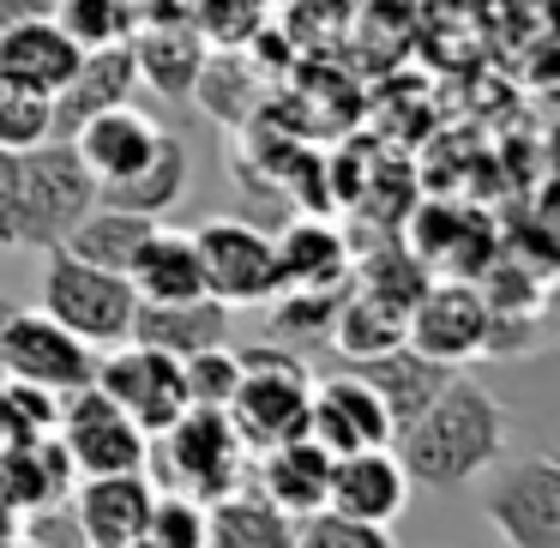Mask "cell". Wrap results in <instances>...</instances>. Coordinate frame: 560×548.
<instances>
[{"label":"cell","instance_id":"1","mask_svg":"<svg viewBox=\"0 0 560 548\" xmlns=\"http://www.w3.org/2000/svg\"><path fill=\"white\" fill-rule=\"evenodd\" d=\"M410 488H434V494H452V488L476 482L482 470H494L512 452V416L482 380L458 374L446 380L434 404L392 440Z\"/></svg>","mask_w":560,"mask_h":548},{"label":"cell","instance_id":"2","mask_svg":"<svg viewBox=\"0 0 560 548\" xmlns=\"http://www.w3.org/2000/svg\"><path fill=\"white\" fill-rule=\"evenodd\" d=\"M247 458H254V452L242 446L230 410H199V404H187L163 434H151V452H145V464H158L163 488L194 494V500H206V506L247 482Z\"/></svg>","mask_w":560,"mask_h":548},{"label":"cell","instance_id":"3","mask_svg":"<svg viewBox=\"0 0 560 548\" xmlns=\"http://www.w3.org/2000/svg\"><path fill=\"white\" fill-rule=\"evenodd\" d=\"M242 355V386L230 398V422L242 434L247 452L278 446V440L307 434V398H314V374L302 368V355L283 343H247Z\"/></svg>","mask_w":560,"mask_h":548},{"label":"cell","instance_id":"4","mask_svg":"<svg viewBox=\"0 0 560 548\" xmlns=\"http://www.w3.org/2000/svg\"><path fill=\"white\" fill-rule=\"evenodd\" d=\"M49 254V271H43V314L61 319L73 338H85L91 350H109V343H127L139 314V295L121 271H103L73 259L67 247H43Z\"/></svg>","mask_w":560,"mask_h":548},{"label":"cell","instance_id":"5","mask_svg":"<svg viewBox=\"0 0 560 548\" xmlns=\"http://www.w3.org/2000/svg\"><path fill=\"white\" fill-rule=\"evenodd\" d=\"M19 182H25L19 247H61L67 230L97 206V175L79 163L73 139H37L31 151H19Z\"/></svg>","mask_w":560,"mask_h":548},{"label":"cell","instance_id":"6","mask_svg":"<svg viewBox=\"0 0 560 548\" xmlns=\"http://www.w3.org/2000/svg\"><path fill=\"white\" fill-rule=\"evenodd\" d=\"M482 518L506 548H560V464L500 458L482 470Z\"/></svg>","mask_w":560,"mask_h":548},{"label":"cell","instance_id":"7","mask_svg":"<svg viewBox=\"0 0 560 548\" xmlns=\"http://www.w3.org/2000/svg\"><path fill=\"white\" fill-rule=\"evenodd\" d=\"M199 247V271H206V295L235 307H266L271 295H283V266H278V247H271L266 230L242 218H211L194 230Z\"/></svg>","mask_w":560,"mask_h":548},{"label":"cell","instance_id":"8","mask_svg":"<svg viewBox=\"0 0 560 548\" xmlns=\"http://www.w3.org/2000/svg\"><path fill=\"white\" fill-rule=\"evenodd\" d=\"M55 440H61L73 476H109V470H145L151 434L97 386H79L55 410Z\"/></svg>","mask_w":560,"mask_h":548},{"label":"cell","instance_id":"9","mask_svg":"<svg viewBox=\"0 0 560 548\" xmlns=\"http://www.w3.org/2000/svg\"><path fill=\"white\" fill-rule=\"evenodd\" d=\"M0 374L67 398V392L91 386L97 350L85 338H73L61 319H49L43 307H13V314L0 319Z\"/></svg>","mask_w":560,"mask_h":548},{"label":"cell","instance_id":"10","mask_svg":"<svg viewBox=\"0 0 560 548\" xmlns=\"http://www.w3.org/2000/svg\"><path fill=\"white\" fill-rule=\"evenodd\" d=\"M91 386L109 392L115 404H121L127 416H133L145 434H163V428L175 422V416L187 410V374L175 355L151 350V343H109V350H97V374H91Z\"/></svg>","mask_w":560,"mask_h":548},{"label":"cell","instance_id":"11","mask_svg":"<svg viewBox=\"0 0 560 548\" xmlns=\"http://www.w3.org/2000/svg\"><path fill=\"white\" fill-rule=\"evenodd\" d=\"M488 338V302L476 290V278H428V290L410 302V319H404V343L434 362H476Z\"/></svg>","mask_w":560,"mask_h":548},{"label":"cell","instance_id":"12","mask_svg":"<svg viewBox=\"0 0 560 548\" xmlns=\"http://www.w3.org/2000/svg\"><path fill=\"white\" fill-rule=\"evenodd\" d=\"M307 440H319L331 458L362 452V446H392V416H386V404L374 398V386H368L355 368H343V374L314 380V398H307Z\"/></svg>","mask_w":560,"mask_h":548},{"label":"cell","instance_id":"13","mask_svg":"<svg viewBox=\"0 0 560 548\" xmlns=\"http://www.w3.org/2000/svg\"><path fill=\"white\" fill-rule=\"evenodd\" d=\"M151 500H158V482L151 470H109V476H79L67 488V506H73L79 530H85L91 548H121L133 536H145Z\"/></svg>","mask_w":560,"mask_h":548},{"label":"cell","instance_id":"14","mask_svg":"<svg viewBox=\"0 0 560 548\" xmlns=\"http://www.w3.org/2000/svg\"><path fill=\"white\" fill-rule=\"evenodd\" d=\"M326 506L343 518H368V524H398V512L410 506V476H404L392 446H362L331 458V482H326Z\"/></svg>","mask_w":560,"mask_h":548},{"label":"cell","instance_id":"15","mask_svg":"<svg viewBox=\"0 0 560 548\" xmlns=\"http://www.w3.org/2000/svg\"><path fill=\"white\" fill-rule=\"evenodd\" d=\"M133 49L127 43H103V49H85L61 91L49 97V139H73L91 115L115 109V103H133Z\"/></svg>","mask_w":560,"mask_h":548},{"label":"cell","instance_id":"16","mask_svg":"<svg viewBox=\"0 0 560 548\" xmlns=\"http://www.w3.org/2000/svg\"><path fill=\"white\" fill-rule=\"evenodd\" d=\"M326 482H331V452L307 434L259 446L254 458H247V488H259V494L278 512H290V518H307V512L326 506Z\"/></svg>","mask_w":560,"mask_h":548},{"label":"cell","instance_id":"17","mask_svg":"<svg viewBox=\"0 0 560 548\" xmlns=\"http://www.w3.org/2000/svg\"><path fill=\"white\" fill-rule=\"evenodd\" d=\"M350 368L368 380V386H374V398L386 404L392 440H398L404 428H410L416 416H422L428 404L446 392V380L458 374L452 362H434V355L410 350V343H398V350H380V355H368V362H350Z\"/></svg>","mask_w":560,"mask_h":548},{"label":"cell","instance_id":"18","mask_svg":"<svg viewBox=\"0 0 560 548\" xmlns=\"http://www.w3.org/2000/svg\"><path fill=\"white\" fill-rule=\"evenodd\" d=\"M127 283H133L139 302H194V295H206V271H199L194 230L151 223L145 242H139L133 259H127Z\"/></svg>","mask_w":560,"mask_h":548},{"label":"cell","instance_id":"19","mask_svg":"<svg viewBox=\"0 0 560 548\" xmlns=\"http://www.w3.org/2000/svg\"><path fill=\"white\" fill-rule=\"evenodd\" d=\"M79 55L85 49H79L55 19H19V25L0 31V79L31 85V91H43V97H55V91L73 79Z\"/></svg>","mask_w":560,"mask_h":548},{"label":"cell","instance_id":"20","mask_svg":"<svg viewBox=\"0 0 560 548\" xmlns=\"http://www.w3.org/2000/svg\"><path fill=\"white\" fill-rule=\"evenodd\" d=\"M163 139V127L151 121L145 109H133V103H115V109H103V115H91L85 127L73 133V151H79V163H85L91 175H97V187L103 182H121V175H133L139 163L151 158V145Z\"/></svg>","mask_w":560,"mask_h":548},{"label":"cell","instance_id":"21","mask_svg":"<svg viewBox=\"0 0 560 548\" xmlns=\"http://www.w3.org/2000/svg\"><path fill=\"white\" fill-rule=\"evenodd\" d=\"M127 338L187 362V355L211 350V343H230V307L211 302V295H194V302H139Z\"/></svg>","mask_w":560,"mask_h":548},{"label":"cell","instance_id":"22","mask_svg":"<svg viewBox=\"0 0 560 548\" xmlns=\"http://www.w3.org/2000/svg\"><path fill=\"white\" fill-rule=\"evenodd\" d=\"M73 464H67L61 440L37 434V440H13V446H0V500L25 518V512L37 506H55V500H67V488H73Z\"/></svg>","mask_w":560,"mask_h":548},{"label":"cell","instance_id":"23","mask_svg":"<svg viewBox=\"0 0 560 548\" xmlns=\"http://www.w3.org/2000/svg\"><path fill=\"white\" fill-rule=\"evenodd\" d=\"M187 175H194V158H187V145L163 127V139L151 145V158L139 163L133 175H121V182H103L97 199L103 206L133 211V218H170V211L187 199Z\"/></svg>","mask_w":560,"mask_h":548},{"label":"cell","instance_id":"24","mask_svg":"<svg viewBox=\"0 0 560 548\" xmlns=\"http://www.w3.org/2000/svg\"><path fill=\"white\" fill-rule=\"evenodd\" d=\"M206 548H295V518L242 482L206 506Z\"/></svg>","mask_w":560,"mask_h":548},{"label":"cell","instance_id":"25","mask_svg":"<svg viewBox=\"0 0 560 548\" xmlns=\"http://www.w3.org/2000/svg\"><path fill=\"white\" fill-rule=\"evenodd\" d=\"M271 247H278V266H283V290H331V283H350V271H355L343 230L314 223V218L271 235Z\"/></svg>","mask_w":560,"mask_h":548},{"label":"cell","instance_id":"26","mask_svg":"<svg viewBox=\"0 0 560 548\" xmlns=\"http://www.w3.org/2000/svg\"><path fill=\"white\" fill-rule=\"evenodd\" d=\"M127 49H133L139 85H151L158 97H194L199 67H206V43H199L194 31L158 25V31H145V37H133Z\"/></svg>","mask_w":560,"mask_h":548},{"label":"cell","instance_id":"27","mask_svg":"<svg viewBox=\"0 0 560 548\" xmlns=\"http://www.w3.org/2000/svg\"><path fill=\"white\" fill-rule=\"evenodd\" d=\"M404 307L386 302V295H368V290H343L338 302V319H331V350L343 355V362H368V355L380 350H398L404 343Z\"/></svg>","mask_w":560,"mask_h":548},{"label":"cell","instance_id":"28","mask_svg":"<svg viewBox=\"0 0 560 548\" xmlns=\"http://www.w3.org/2000/svg\"><path fill=\"white\" fill-rule=\"evenodd\" d=\"M151 223H158V218H133V211L103 206V199H97V206L67 230L61 247L73 259H85V266H103V271H121V278H127V259H133V247L145 242Z\"/></svg>","mask_w":560,"mask_h":548},{"label":"cell","instance_id":"29","mask_svg":"<svg viewBox=\"0 0 560 548\" xmlns=\"http://www.w3.org/2000/svg\"><path fill=\"white\" fill-rule=\"evenodd\" d=\"M145 543L151 548H206V500L158 488L151 518H145Z\"/></svg>","mask_w":560,"mask_h":548},{"label":"cell","instance_id":"30","mask_svg":"<svg viewBox=\"0 0 560 548\" xmlns=\"http://www.w3.org/2000/svg\"><path fill=\"white\" fill-rule=\"evenodd\" d=\"M182 374H187V404H199V410H230L235 386H242V355L230 343H211V350L187 355Z\"/></svg>","mask_w":560,"mask_h":548},{"label":"cell","instance_id":"31","mask_svg":"<svg viewBox=\"0 0 560 548\" xmlns=\"http://www.w3.org/2000/svg\"><path fill=\"white\" fill-rule=\"evenodd\" d=\"M55 410H61V398H55V392L25 386V380H0V446L49 434Z\"/></svg>","mask_w":560,"mask_h":548},{"label":"cell","instance_id":"32","mask_svg":"<svg viewBox=\"0 0 560 548\" xmlns=\"http://www.w3.org/2000/svg\"><path fill=\"white\" fill-rule=\"evenodd\" d=\"M295 548H398V543H392V524L343 518V512L319 506L307 518H295Z\"/></svg>","mask_w":560,"mask_h":548},{"label":"cell","instance_id":"33","mask_svg":"<svg viewBox=\"0 0 560 548\" xmlns=\"http://www.w3.org/2000/svg\"><path fill=\"white\" fill-rule=\"evenodd\" d=\"M55 25H61L79 49L127 43V0H55Z\"/></svg>","mask_w":560,"mask_h":548},{"label":"cell","instance_id":"34","mask_svg":"<svg viewBox=\"0 0 560 548\" xmlns=\"http://www.w3.org/2000/svg\"><path fill=\"white\" fill-rule=\"evenodd\" d=\"M37 139H49V97L0 79V151H31Z\"/></svg>","mask_w":560,"mask_h":548},{"label":"cell","instance_id":"35","mask_svg":"<svg viewBox=\"0 0 560 548\" xmlns=\"http://www.w3.org/2000/svg\"><path fill=\"white\" fill-rule=\"evenodd\" d=\"M19 530H25L37 548H91L67 500H55V506H37V512H25V524H19Z\"/></svg>","mask_w":560,"mask_h":548},{"label":"cell","instance_id":"36","mask_svg":"<svg viewBox=\"0 0 560 548\" xmlns=\"http://www.w3.org/2000/svg\"><path fill=\"white\" fill-rule=\"evenodd\" d=\"M19 218H25V182H19V151H0V247H19Z\"/></svg>","mask_w":560,"mask_h":548},{"label":"cell","instance_id":"37","mask_svg":"<svg viewBox=\"0 0 560 548\" xmlns=\"http://www.w3.org/2000/svg\"><path fill=\"white\" fill-rule=\"evenodd\" d=\"M19 19H55V0H0V31Z\"/></svg>","mask_w":560,"mask_h":548},{"label":"cell","instance_id":"38","mask_svg":"<svg viewBox=\"0 0 560 548\" xmlns=\"http://www.w3.org/2000/svg\"><path fill=\"white\" fill-rule=\"evenodd\" d=\"M19 524H25V518H19V512L7 506V500H0V543H13V536H19Z\"/></svg>","mask_w":560,"mask_h":548},{"label":"cell","instance_id":"39","mask_svg":"<svg viewBox=\"0 0 560 548\" xmlns=\"http://www.w3.org/2000/svg\"><path fill=\"white\" fill-rule=\"evenodd\" d=\"M0 548H37V543H31V536H25V530H19V536H13V543H0Z\"/></svg>","mask_w":560,"mask_h":548},{"label":"cell","instance_id":"40","mask_svg":"<svg viewBox=\"0 0 560 548\" xmlns=\"http://www.w3.org/2000/svg\"><path fill=\"white\" fill-rule=\"evenodd\" d=\"M121 548H151V543H145V536H133V543H121Z\"/></svg>","mask_w":560,"mask_h":548}]
</instances>
